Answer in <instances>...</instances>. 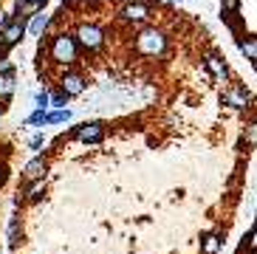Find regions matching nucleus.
<instances>
[{
    "instance_id": "9b49d317",
    "label": "nucleus",
    "mask_w": 257,
    "mask_h": 254,
    "mask_svg": "<svg viewBox=\"0 0 257 254\" xmlns=\"http://www.w3.org/2000/svg\"><path fill=\"white\" fill-rule=\"evenodd\" d=\"M48 20H51L48 15H34L31 17V26H26V29H31V34H43L46 26H48Z\"/></svg>"
},
{
    "instance_id": "39448f33",
    "label": "nucleus",
    "mask_w": 257,
    "mask_h": 254,
    "mask_svg": "<svg viewBox=\"0 0 257 254\" xmlns=\"http://www.w3.org/2000/svg\"><path fill=\"white\" fill-rule=\"evenodd\" d=\"M26 26H29V20L26 17H12V20L0 29V43L6 45V48H15V45H20L23 43V37H26Z\"/></svg>"
},
{
    "instance_id": "f03ea898",
    "label": "nucleus",
    "mask_w": 257,
    "mask_h": 254,
    "mask_svg": "<svg viewBox=\"0 0 257 254\" xmlns=\"http://www.w3.org/2000/svg\"><path fill=\"white\" fill-rule=\"evenodd\" d=\"M74 43L79 54H96L105 45V29L96 23H79L74 31Z\"/></svg>"
},
{
    "instance_id": "2eb2a0df",
    "label": "nucleus",
    "mask_w": 257,
    "mask_h": 254,
    "mask_svg": "<svg viewBox=\"0 0 257 254\" xmlns=\"http://www.w3.org/2000/svg\"><path fill=\"white\" fill-rule=\"evenodd\" d=\"M48 105H54L57 110H62V107L68 105V96H65L62 90H54V93H48Z\"/></svg>"
},
{
    "instance_id": "4468645a",
    "label": "nucleus",
    "mask_w": 257,
    "mask_h": 254,
    "mask_svg": "<svg viewBox=\"0 0 257 254\" xmlns=\"http://www.w3.org/2000/svg\"><path fill=\"white\" fill-rule=\"evenodd\" d=\"M237 45H240V51L246 54V60H254V57H257V43H254V37L237 40Z\"/></svg>"
},
{
    "instance_id": "f8f14e48",
    "label": "nucleus",
    "mask_w": 257,
    "mask_h": 254,
    "mask_svg": "<svg viewBox=\"0 0 257 254\" xmlns=\"http://www.w3.org/2000/svg\"><path fill=\"white\" fill-rule=\"evenodd\" d=\"M20 234H23L20 217H12V223H9V243H12V246H17V243H20Z\"/></svg>"
},
{
    "instance_id": "6e6552de",
    "label": "nucleus",
    "mask_w": 257,
    "mask_h": 254,
    "mask_svg": "<svg viewBox=\"0 0 257 254\" xmlns=\"http://www.w3.org/2000/svg\"><path fill=\"white\" fill-rule=\"evenodd\" d=\"M46 172H48V158H34V161H29L23 170V181L29 184V181H40V178H46Z\"/></svg>"
},
{
    "instance_id": "9d476101",
    "label": "nucleus",
    "mask_w": 257,
    "mask_h": 254,
    "mask_svg": "<svg viewBox=\"0 0 257 254\" xmlns=\"http://www.w3.org/2000/svg\"><path fill=\"white\" fill-rule=\"evenodd\" d=\"M17 88V74H0V102H9Z\"/></svg>"
},
{
    "instance_id": "dca6fc26",
    "label": "nucleus",
    "mask_w": 257,
    "mask_h": 254,
    "mask_svg": "<svg viewBox=\"0 0 257 254\" xmlns=\"http://www.w3.org/2000/svg\"><path fill=\"white\" fill-rule=\"evenodd\" d=\"M29 124L31 127H43V124H46V110H34L29 116Z\"/></svg>"
},
{
    "instance_id": "20e7f679",
    "label": "nucleus",
    "mask_w": 257,
    "mask_h": 254,
    "mask_svg": "<svg viewBox=\"0 0 257 254\" xmlns=\"http://www.w3.org/2000/svg\"><path fill=\"white\" fill-rule=\"evenodd\" d=\"M105 133H107V127L102 121H82V124L71 127L68 139H76V142H85V144H96L105 139Z\"/></svg>"
},
{
    "instance_id": "ddd939ff",
    "label": "nucleus",
    "mask_w": 257,
    "mask_h": 254,
    "mask_svg": "<svg viewBox=\"0 0 257 254\" xmlns=\"http://www.w3.org/2000/svg\"><path fill=\"white\" fill-rule=\"evenodd\" d=\"M71 119V110L62 107V110H54V113H46V124H62V121Z\"/></svg>"
},
{
    "instance_id": "6ab92c4d",
    "label": "nucleus",
    "mask_w": 257,
    "mask_h": 254,
    "mask_svg": "<svg viewBox=\"0 0 257 254\" xmlns=\"http://www.w3.org/2000/svg\"><path fill=\"white\" fill-rule=\"evenodd\" d=\"M26 3H40V6H46V0H26Z\"/></svg>"
},
{
    "instance_id": "1a4fd4ad",
    "label": "nucleus",
    "mask_w": 257,
    "mask_h": 254,
    "mask_svg": "<svg viewBox=\"0 0 257 254\" xmlns=\"http://www.w3.org/2000/svg\"><path fill=\"white\" fill-rule=\"evenodd\" d=\"M220 246H223V232L204 234V240H201V254H218Z\"/></svg>"
},
{
    "instance_id": "a211bd4d",
    "label": "nucleus",
    "mask_w": 257,
    "mask_h": 254,
    "mask_svg": "<svg viewBox=\"0 0 257 254\" xmlns=\"http://www.w3.org/2000/svg\"><path fill=\"white\" fill-rule=\"evenodd\" d=\"M43 144H46V136H43V133H37V136H34V139L29 142V147H31V150H40Z\"/></svg>"
},
{
    "instance_id": "7ed1b4c3",
    "label": "nucleus",
    "mask_w": 257,
    "mask_h": 254,
    "mask_svg": "<svg viewBox=\"0 0 257 254\" xmlns=\"http://www.w3.org/2000/svg\"><path fill=\"white\" fill-rule=\"evenodd\" d=\"M54 85H57V90H62L68 99H74V96H82V93H85L88 79H85L82 71H74V68H71V71H65V74L57 76V82H54Z\"/></svg>"
},
{
    "instance_id": "0eeeda50",
    "label": "nucleus",
    "mask_w": 257,
    "mask_h": 254,
    "mask_svg": "<svg viewBox=\"0 0 257 254\" xmlns=\"http://www.w3.org/2000/svg\"><path fill=\"white\" fill-rule=\"evenodd\" d=\"M204 68L209 71L212 76H215V82H220V79H226V76H229V65H226V60H223L218 51H209V54H206Z\"/></svg>"
},
{
    "instance_id": "f3484780",
    "label": "nucleus",
    "mask_w": 257,
    "mask_h": 254,
    "mask_svg": "<svg viewBox=\"0 0 257 254\" xmlns=\"http://www.w3.org/2000/svg\"><path fill=\"white\" fill-rule=\"evenodd\" d=\"M48 107V90H40L37 93V110H46Z\"/></svg>"
},
{
    "instance_id": "f257e3e1",
    "label": "nucleus",
    "mask_w": 257,
    "mask_h": 254,
    "mask_svg": "<svg viewBox=\"0 0 257 254\" xmlns=\"http://www.w3.org/2000/svg\"><path fill=\"white\" fill-rule=\"evenodd\" d=\"M40 57H46L51 65H65V71H71L74 62L79 60V48L71 34H54L46 37V43H40Z\"/></svg>"
},
{
    "instance_id": "423d86ee",
    "label": "nucleus",
    "mask_w": 257,
    "mask_h": 254,
    "mask_svg": "<svg viewBox=\"0 0 257 254\" xmlns=\"http://www.w3.org/2000/svg\"><path fill=\"white\" fill-rule=\"evenodd\" d=\"M150 15H153V6L147 0H121V20L144 23Z\"/></svg>"
}]
</instances>
